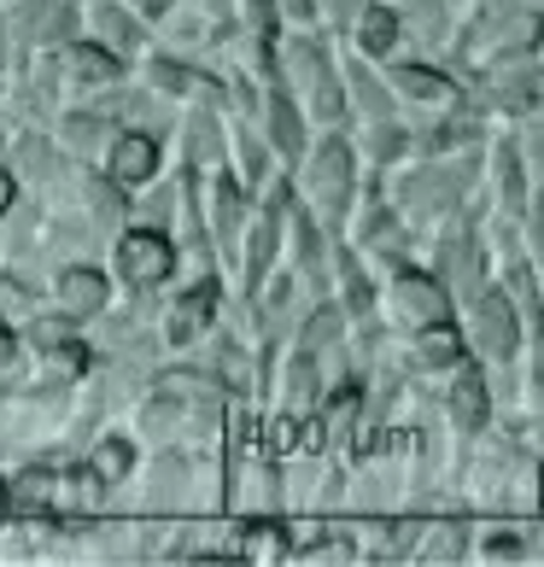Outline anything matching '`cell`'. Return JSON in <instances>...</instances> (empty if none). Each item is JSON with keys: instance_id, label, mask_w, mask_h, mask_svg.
Returning a JSON list of instances; mask_svg holds the SVG:
<instances>
[{"instance_id": "cell-1", "label": "cell", "mask_w": 544, "mask_h": 567, "mask_svg": "<svg viewBox=\"0 0 544 567\" xmlns=\"http://www.w3.org/2000/svg\"><path fill=\"white\" fill-rule=\"evenodd\" d=\"M117 264H123V276H130V281L153 287V281L171 276L176 251H171V240H164L158 228H130V235L117 240Z\"/></svg>"}, {"instance_id": "cell-2", "label": "cell", "mask_w": 544, "mask_h": 567, "mask_svg": "<svg viewBox=\"0 0 544 567\" xmlns=\"http://www.w3.org/2000/svg\"><path fill=\"white\" fill-rule=\"evenodd\" d=\"M153 171H158V146H153V135H123V141L112 146V176H117L123 187H141Z\"/></svg>"}, {"instance_id": "cell-3", "label": "cell", "mask_w": 544, "mask_h": 567, "mask_svg": "<svg viewBox=\"0 0 544 567\" xmlns=\"http://www.w3.org/2000/svg\"><path fill=\"white\" fill-rule=\"evenodd\" d=\"M59 299H65L71 317H94L106 305V281H100V269H65L59 276Z\"/></svg>"}, {"instance_id": "cell-4", "label": "cell", "mask_w": 544, "mask_h": 567, "mask_svg": "<svg viewBox=\"0 0 544 567\" xmlns=\"http://www.w3.org/2000/svg\"><path fill=\"white\" fill-rule=\"evenodd\" d=\"M212 305H217V287H212V281H199V287L171 310V340H176V346H182V340H194V333L212 322Z\"/></svg>"}, {"instance_id": "cell-5", "label": "cell", "mask_w": 544, "mask_h": 567, "mask_svg": "<svg viewBox=\"0 0 544 567\" xmlns=\"http://www.w3.org/2000/svg\"><path fill=\"white\" fill-rule=\"evenodd\" d=\"M399 299H404V310H415L422 322L451 317V305H445V287H439V281H428V276H404V281H399Z\"/></svg>"}, {"instance_id": "cell-6", "label": "cell", "mask_w": 544, "mask_h": 567, "mask_svg": "<svg viewBox=\"0 0 544 567\" xmlns=\"http://www.w3.org/2000/svg\"><path fill=\"white\" fill-rule=\"evenodd\" d=\"M451 410H456V422H463V427H480V422H486V386H480L474 369H456Z\"/></svg>"}, {"instance_id": "cell-7", "label": "cell", "mask_w": 544, "mask_h": 567, "mask_svg": "<svg viewBox=\"0 0 544 567\" xmlns=\"http://www.w3.org/2000/svg\"><path fill=\"white\" fill-rule=\"evenodd\" d=\"M480 340H486V351H510L515 346V310L504 299L480 305Z\"/></svg>"}, {"instance_id": "cell-8", "label": "cell", "mask_w": 544, "mask_h": 567, "mask_svg": "<svg viewBox=\"0 0 544 567\" xmlns=\"http://www.w3.org/2000/svg\"><path fill=\"white\" fill-rule=\"evenodd\" d=\"M12 509H24V515L53 509V474H48V468H30V474L12 486Z\"/></svg>"}, {"instance_id": "cell-9", "label": "cell", "mask_w": 544, "mask_h": 567, "mask_svg": "<svg viewBox=\"0 0 544 567\" xmlns=\"http://www.w3.org/2000/svg\"><path fill=\"white\" fill-rule=\"evenodd\" d=\"M422 357L428 363H463V340H456V328L445 317L422 328Z\"/></svg>"}, {"instance_id": "cell-10", "label": "cell", "mask_w": 544, "mask_h": 567, "mask_svg": "<svg viewBox=\"0 0 544 567\" xmlns=\"http://www.w3.org/2000/svg\"><path fill=\"white\" fill-rule=\"evenodd\" d=\"M358 41H363L369 53H387L392 41H399V18H392V12H381V7H374V12H363V18H358Z\"/></svg>"}, {"instance_id": "cell-11", "label": "cell", "mask_w": 544, "mask_h": 567, "mask_svg": "<svg viewBox=\"0 0 544 567\" xmlns=\"http://www.w3.org/2000/svg\"><path fill=\"white\" fill-rule=\"evenodd\" d=\"M130 445H123V439H106V445H100L94 451V480H106V486H112V480H123V474H130Z\"/></svg>"}, {"instance_id": "cell-12", "label": "cell", "mask_w": 544, "mask_h": 567, "mask_svg": "<svg viewBox=\"0 0 544 567\" xmlns=\"http://www.w3.org/2000/svg\"><path fill=\"white\" fill-rule=\"evenodd\" d=\"M71 65L89 76V82H112V76H117V59L100 53V48H71Z\"/></svg>"}, {"instance_id": "cell-13", "label": "cell", "mask_w": 544, "mask_h": 567, "mask_svg": "<svg viewBox=\"0 0 544 567\" xmlns=\"http://www.w3.org/2000/svg\"><path fill=\"white\" fill-rule=\"evenodd\" d=\"M269 123H276V146H281V153H299V117H292V106L281 94L269 100Z\"/></svg>"}, {"instance_id": "cell-14", "label": "cell", "mask_w": 544, "mask_h": 567, "mask_svg": "<svg viewBox=\"0 0 544 567\" xmlns=\"http://www.w3.org/2000/svg\"><path fill=\"white\" fill-rule=\"evenodd\" d=\"M317 176H322V194L340 199V187H346V146H328L322 164H317Z\"/></svg>"}, {"instance_id": "cell-15", "label": "cell", "mask_w": 544, "mask_h": 567, "mask_svg": "<svg viewBox=\"0 0 544 567\" xmlns=\"http://www.w3.org/2000/svg\"><path fill=\"white\" fill-rule=\"evenodd\" d=\"M399 89H404V94H415V100H433L439 89H445V82H439L433 71H422V65H415V71H399Z\"/></svg>"}, {"instance_id": "cell-16", "label": "cell", "mask_w": 544, "mask_h": 567, "mask_svg": "<svg viewBox=\"0 0 544 567\" xmlns=\"http://www.w3.org/2000/svg\"><path fill=\"white\" fill-rule=\"evenodd\" d=\"M246 550H253V556H281L287 550V533L281 527H253V533H246Z\"/></svg>"}, {"instance_id": "cell-17", "label": "cell", "mask_w": 544, "mask_h": 567, "mask_svg": "<svg viewBox=\"0 0 544 567\" xmlns=\"http://www.w3.org/2000/svg\"><path fill=\"white\" fill-rule=\"evenodd\" d=\"M53 363L65 369V374H82V369H89V351H82V346H65V351H53Z\"/></svg>"}, {"instance_id": "cell-18", "label": "cell", "mask_w": 544, "mask_h": 567, "mask_svg": "<svg viewBox=\"0 0 544 567\" xmlns=\"http://www.w3.org/2000/svg\"><path fill=\"white\" fill-rule=\"evenodd\" d=\"M492 556H497V561H515V556H521V544L497 533V538H492Z\"/></svg>"}, {"instance_id": "cell-19", "label": "cell", "mask_w": 544, "mask_h": 567, "mask_svg": "<svg viewBox=\"0 0 544 567\" xmlns=\"http://www.w3.org/2000/svg\"><path fill=\"white\" fill-rule=\"evenodd\" d=\"M292 439H299V427H292V422H276V451H292Z\"/></svg>"}, {"instance_id": "cell-20", "label": "cell", "mask_w": 544, "mask_h": 567, "mask_svg": "<svg viewBox=\"0 0 544 567\" xmlns=\"http://www.w3.org/2000/svg\"><path fill=\"white\" fill-rule=\"evenodd\" d=\"M12 357H18V340H12V333H7V328H0V369H7V363H12Z\"/></svg>"}, {"instance_id": "cell-21", "label": "cell", "mask_w": 544, "mask_h": 567, "mask_svg": "<svg viewBox=\"0 0 544 567\" xmlns=\"http://www.w3.org/2000/svg\"><path fill=\"white\" fill-rule=\"evenodd\" d=\"M7 205H12V176L0 171V212H7Z\"/></svg>"}, {"instance_id": "cell-22", "label": "cell", "mask_w": 544, "mask_h": 567, "mask_svg": "<svg viewBox=\"0 0 544 567\" xmlns=\"http://www.w3.org/2000/svg\"><path fill=\"white\" fill-rule=\"evenodd\" d=\"M135 7H141V12H164L171 0H135Z\"/></svg>"}, {"instance_id": "cell-23", "label": "cell", "mask_w": 544, "mask_h": 567, "mask_svg": "<svg viewBox=\"0 0 544 567\" xmlns=\"http://www.w3.org/2000/svg\"><path fill=\"white\" fill-rule=\"evenodd\" d=\"M0 509H7V492H0Z\"/></svg>"}]
</instances>
